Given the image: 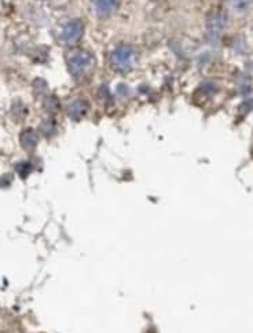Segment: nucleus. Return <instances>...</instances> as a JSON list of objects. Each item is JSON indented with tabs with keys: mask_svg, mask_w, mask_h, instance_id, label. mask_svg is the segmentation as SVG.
Wrapping results in <instances>:
<instances>
[{
	"mask_svg": "<svg viewBox=\"0 0 253 333\" xmlns=\"http://www.w3.org/2000/svg\"><path fill=\"white\" fill-rule=\"evenodd\" d=\"M133 50L129 46H120L116 48L115 51L112 52V57H110V62L112 66L119 72H126V70L131 69L133 62Z\"/></svg>",
	"mask_w": 253,
	"mask_h": 333,
	"instance_id": "1",
	"label": "nucleus"
},
{
	"mask_svg": "<svg viewBox=\"0 0 253 333\" xmlns=\"http://www.w3.org/2000/svg\"><path fill=\"white\" fill-rule=\"evenodd\" d=\"M92 57L87 51L72 52L68 58V69L73 76H80L91 68Z\"/></svg>",
	"mask_w": 253,
	"mask_h": 333,
	"instance_id": "2",
	"label": "nucleus"
},
{
	"mask_svg": "<svg viewBox=\"0 0 253 333\" xmlns=\"http://www.w3.org/2000/svg\"><path fill=\"white\" fill-rule=\"evenodd\" d=\"M83 33H84L83 23L75 19V21H70L68 25H65V28L62 29V33H61V40L65 44H75L80 40Z\"/></svg>",
	"mask_w": 253,
	"mask_h": 333,
	"instance_id": "3",
	"label": "nucleus"
},
{
	"mask_svg": "<svg viewBox=\"0 0 253 333\" xmlns=\"http://www.w3.org/2000/svg\"><path fill=\"white\" fill-rule=\"evenodd\" d=\"M225 23L226 17L223 14H220V12L213 14L212 17L209 18V21H208V33H209V36L212 39H218L222 29L225 28Z\"/></svg>",
	"mask_w": 253,
	"mask_h": 333,
	"instance_id": "4",
	"label": "nucleus"
},
{
	"mask_svg": "<svg viewBox=\"0 0 253 333\" xmlns=\"http://www.w3.org/2000/svg\"><path fill=\"white\" fill-rule=\"evenodd\" d=\"M99 15H110L120 6V0H91Z\"/></svg>",
	"mask_w": 253,
	"mask_h": 333,
	"instance_id": "5",
	"label": "nucleus"
},
{
	"mask_svg": "<svg viewBox=\"0 0 253 333\" xmlns=\"http://www.w3.org/2000/svg\"><path fill=\"white\" fill-rule=\"evenodd\" d=\"M88 112V104L83 99H77L68 106V116L72 120H80Z\"/></svg>",
	"mask_w": 253,
	"mask_h": 333,
	"instance_id": "6",
	"label": "nucleus"
},
{
	"mask_svg": "<svg viewBox=\"0 0 253 333\" xmlns=\"http://www.w3.org/2000/svg\"><path fill=\"white\" fill-rule=\"evenodd\" d=\"M21 145L25 150H33L37 145V135L33 130H25V131L21 134Z\"/></svg>",
	"mask_w": 253,
	"mask_h": 333,
	"instance_id": "7",
	"label": "nucleus"
},
{
	"mask_svg": "<svg viewBox=\"0 0 253 333\" xmlns=\"http://www.w3.org/2000/svg\"><path fill=\"white\" fill-rule=\"evenodd\" d=\"M22 166V169H18V172H19V175H21L22 178H26V176H28V173L30 172V166L25 163V164H21V166Z\"/></svg>",
	"mask_w": 253,
	"mask_h": 333,
	"instance_id": "8",
	"label": "nucleus"
}]
</instances>
